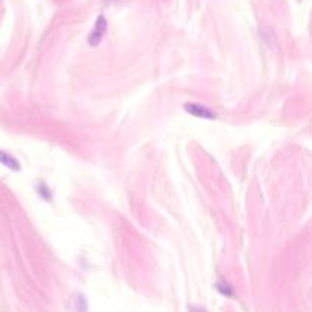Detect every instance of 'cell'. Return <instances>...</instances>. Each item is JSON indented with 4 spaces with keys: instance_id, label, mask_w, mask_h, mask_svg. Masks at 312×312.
<instances>
[{
    "instance_id": "cell-3",
    "label": "cell",
    "mask_w": 312,
    "mask_h": 312,
    "mask_svg": "<svg viewBox=\"0 0 312 312\" xmlns=\"http://www.w3.org/2000/svg\"><path fill=\"white\" fill-rule=\"evenodd\" d=\"M0 165L5 166V168L9 169V171H12V172L21 171L20 162H18L12 154H9L8 151H3V149H0Z\"/></svg>"
},
{
    "instance_id": "cell-5",
    "label": "cell",
    "mask_w": 312,
    "mask_h": 312,
    "mask_svg": "<svg viewBox=\"0 0 312 312\" xmlns=\"http://www.w3.org/2000/svg\"><path fill=\"white\" fill-rule=\"evenodd\" d=\"M37 192H38L40 198H43L44 201H51L52 199V192H51V189H49V186L46 183H40L37 186Z\"/></svg>"
},
{
    "instance_id": "cell-6",
    "label": "cell",
    "mask_w": 312,
    "mask_h": 312,
    "mask_svg": "<svg viewBox=\"0 0 312 312\" xmlns=\"http://www.w3.org/2000/svg\"><path fill=\"white\" fill-rule=\"evenodd\" d=\"M216 289L222 294V296H227V297H235V291H233V288L232 286H229V285H226V283H222V282H219V283H216Z\"/></svg>"
},
{
    "instance_id": "cell-2",
    "label": "cell",
    "mask_w": 312,
    "mask_h": 312,
    "mask_svg": "<svg viewBox=\"0 0 312 312\" xmlns=\"http://www.w3.org/2000/svg\"><path fill=\"white\" fill-rule=\"evenodd\" d=\"M185 112L192 115V116H195V118H198V119H206V121L216 119V113L212 108H209V107H206L203 104H196V102L185 104Z\"/></svg>"
},
{
    "instance_id": "cell-1",
    "label": "cell",
    "mask_w": 312,
    "mask_h": 312,
    "mask_svg": "<svg viewBox=\"0 0 312 312\" xmlns=\"http://www.w3.org/2000/svg\"><path fill=\"white\" fill-rule=\"evenodd\" d=\"M107 28H108L107 18H105L104 15H99V17L96 18V23H95L93 29L90 31V34H88V37H87V43H88L90 46H93V48L99 46L101 41H102V38H104V35L107 34Z\"/></svg>"
},
{
    "instance_id": "cell-4",
    "label": "cell",
    "mask_w": 312,
    "mask_h": 312,
    "mask_svg": "<svg viewBox=\"0 0 312 312\" xmlns=\"http://www.w3.org/2000/svg\"><path fill=\"white\" fill-rule=\"evenodd\" d=\"M75 312H88V303L85 296L78 294L75 299Z\"/></svg>"
}]
</instances>
